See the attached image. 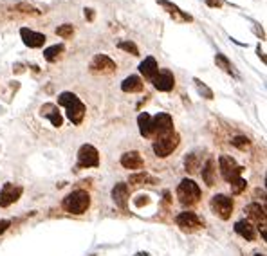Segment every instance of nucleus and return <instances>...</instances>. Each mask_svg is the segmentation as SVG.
Here are the masks:
<instances>
[{
  "instance_id": "f257e3e1",
  "label": "nucleus",
  "mask_w": 267,
  "mask_h": 256,
  "mask_svg": "<svg viewBox=\"0 0 267 256\" xmlns=\"http://www.w3.org/2000/svg\"><path fill=\"white\" fill-rule=\"evenodd\" d=\"M58 105H62L65 108V114L69 121H71L72 125H81L83 123V118H85V108L83 101L76 96V94H72V92H62L58 96Z\"/></svg>"
},
{
  "instance_id": "f03ea898",
  "label": "nucleus",
  "mask_w": 267,
  "mask_h": 256,
  "mask_svg": "<svg viewBox=\"0 0 267 256\" xmlns=\"http://www.w3.org/2000/svg\"><path fill=\"white\" fill-rule=\"evenodd\" d=\"M62 206H63V210H65L67 213L83 215L85 211L89 210V206H91V195H89V191L85 190H74L63 198Z\"/></svg>"
},
{
  "instance_id": "7ed1b4c3",
  "label": "nucleus",
  "mask_w": 267,
  "mask_h": 256,
  "mask_svg": "<svg viewBox=\"0 0 267 256\" xmlns=\"http://www.w3.org/2000/svg\"><path fill=\"white\" fill-rule=\"evenodd\" d=\"M177 198L179 202L184 204V206H191V204H197L199 198H201V188L195 181L191 179H183L181 184L177 186Z\"/></svg>"
},
{
  "instance_id": "20e7f679",
  "label": "nucleus",
  "mask_w": 267,
  "mask_h": 256,
  "mask_svg": "<svg viewBox=\"0 0 267 256\" xmlns=\"http://www.w3.org/2000/svg\"><path fill=\"white\" fill-rule=\"evenodd\" d=\"M173 134V119L166 112H159L152 118V137L161 139Z\"/></svg>"
},
{
  "instance_id": "39448f33",
  "label": "nucleus",
  "mask_w": 267,
  "mask_h": 256,
  "mask_svg": "<svg viewBox=\"0 0 267 256\" xmlns=\"http://www.w3.org/2000/svg\"><path fill=\"white\" fill-rule=\"evenodd\" d=\"M219 170H220V175L226 182H233L236 179L242 177V171L244 168L236 165V161L229 155H220L219 157Z\"/></svg>"
},
{
  "instance_id": "423d86ee",
  "label": "nucleus",
  "mask_w": 267,
  "mask_h": 256,
  "mask_svg": "<svg viewBox=\"0 0 267 256\" xmlns=\"http://www.w3.org/2000/svg\"><path fill=\"white\" fill-rule=\"evenodd\" d=\"M209 206H211L213 213L219 215V218H222V220H229L233 215V198H229L228 195H222V193L213 195Z\"/></svg>"
},
{
  "instance_id": "0eeeda50",
  "label": "nucleus",
  "mask_w": 267,
  "mask_h": 256,
  "mask_svg": "<svg viewBox=\"0 0 267 256\" xmlns=\"http://www.w3.org/2000/svg\"><path fill=\"white\" fill-rule=\"evenodd\" d=\"M179 143H181V137H179V134H170V136H166V137H161V139H156V143H154V153H156L157 157H168L172 151L175 150L177 146H179Z\"/></svg>"
},
{
  "instance_id": "6e6552de",
  "label": "nucleus",
  "mask_w": 267,
  "mask_h": 256,
  "mask_svg": "<svg viewBox=\"0 0 267 256\" xmlns=\"http://www.w3.org/2000/svg\"><path fill=\"white\" fill-rule=\"evenodd\" d=\"M99 166V151L92 145H81L78 150V168H96Z\"/></svg>"
},
{
  "instance_id": "1a4fd4ad",
  "label": "nucleus",
  "mask_w": 267,
  "mask_h": 256,
  "mask_svg": "<svg viewBox=\"0 0 267 256\" xmlns=\"http://www.w3.org/2000/svg\"><path fill=\"white\" fill-rule=\"evenodd\" d=\"M22 193H24L22 186L13 182H6L2 186V190H0V208H9L11 204H15L22 197Z\"/></svg>"
},
{
  "instance_id": "9d476101",
  "label": "nucleus",
  "mask_w": 267,
  "mask_h": 256,
  "mask_svg": "<svg viewBox=\"0 0 267 256\" xmlns=\"http://www.w3.org/2000/svg\"><path fill=\"white\" fill-rule=\"evenodd\" d=\"M175 224L183 231L193 233V231L201 229L202 226H204V220H201L193 211H183V213H179L175 217Z\"/></svg>"
},
{
  "instance_id": "9b49d317",
  "label": "nucleus",
  "mask_w": 267,
  "mask_h": 256,
  "mask_svg": "<svg viewBox=\"0 0 267 256\" xmlns=\"http://www.w3.org/2000/svg\"><path fill=\"white\" fill-rule=\"evenodd\" d=\"M92 74H110L114 73L117 67H116V61L112 58H109L107 54H96L92 58L91 65H89Z\"/></svg>"
},
{
  "instance_id": "f8f14e48",
  "label": "nucleus",
  "mask_w": 267,
  "mask_h": 256,
  "mask_svg": "<svg viewBox=\"0 0 267 256\" xmlns=\"http://www.w3.org/2000/svg\"><path fill=\"white\" fill-rule=\"evenodd\" d=\"M152 83L159 92H170L175 87V76L168 69H159L156 74V78L152 79Z\"/></svg>"
},
{
  "instance_id": "ddd939ff",
  "label": "nucleus",
  "mask_w": 267,
  "mask_h": 256,
  "mask_svg": "<svg viewBox=\"0 0 267 256\" xmlns=\"http://www.w3.org/2000/svg\"><path fill=\"white\" fill-rule=\"evenodd\" d=\"M157 4L163 7L164 11L172 16V18L175 20V22H184V24H189V22H193V16L186 11H183L179 6H175L173 2H170V0H157Z\"/></svg>"
},
{
  "instance_id": "4468645a",
  "label": "nucleus",
  "mask_w": 267,
  "mask_h": 256,
  "mask_svg": "<svg viewBox=\"0 0 267 256\" xmlns=\"http://www.w3.org/2000/svg\"><path fill=\"white\" fill-rule=\"evenodd\" d=\"M20 38H22V42H24L27 47H31V49H40V47H44L47 36L42 33H36V31L29 29V27H22V29H20Z\"/></svg>"
},
{
  "instance_id": "2eb2a0df",
  "label": "nucleus",
  "mask_w": 267,
  "mask_h": 256,
  "mask_svg": "<svg viewBox=\"0 0 267 256\" xmlns=\"http://www.w3.org/2000/svg\"><path fill=\"white\" fill-rule=\"evenodd\" d=\"M40 114H42V118H47L51 121L52 126H60L63 125V118H62V114H60V108L58 105H54V103H46V105H42L40 108Z\"/></svg>"
},
{
  "instance_id": "dca6fc26",
  "label": "nucleus",
  "mask_w": 267,
  "mask_h": 256,
  "mask_svg": "<svg viewBox=\"0 0 267 256\" xmlns=\"http://www.w3.org/2000/svg\"><path fill=\"white\" fill-rule=\"evenodd\" d=\"M112 200H114V204H116L117 208L126 210V206H128V184L117 182L112 188Z\"/></svg>"
},
{
  "instance_id": "f3484780",
  "label": "nucleus",
  "mask_w": 267,
  "mask_h": 256,
  "mask_svg": "<svg viewBox=\"0 0 267 256\" xmlns=\"http://www.w3.org/2000/svg\"><path fill=\"white\" fill-rule=\"evenodd\" d=\"M121 166L126 168V170H139V168H143L144 166V161L139 151L132 150L121 155Z\"/></svg>"
},
{
  "instance_id": "a211bd4d",
  "label": "nucleus",
  "mask_w": 267,
  "mask_h": 256,
  "mask_svg": "<svg viewBox=\"0 0 267 256\" xmlns=\"http://www.w3.org/2000/svg\"><path fill=\"white\" fill-rule=\"evenodd\" d=\"M157 71H159V65H157V61L154 56H146V58L139 63V73L143 74L146 79H150V81L156 78Z\"/></svg>"
},
{
  "instance_id": "6ab92c4d",
  "label": "nucleus",
  "mask_w": 267,
  "mask_h": 256,
  "mask_svg": "<svg viewBox=\"0 0 267 256\" xmlns=\"http://www.w3.org/2000/svg\"><path fill=\"white\" fill-rule=\"evenodd\" d=\"M235 233L240 235L242 238L249 240V242H253L254 238H256V229H254L253 224L249 222V220H238V222H235Z\"/></svg>"
},
{
  "instance_id": "aec40b11",
  "label": "nucleus",
  "mask_w": 267,
  "mask_h": 256,
  "mask_svg": "<svg viewBox=\"0 0 267 256\" xmlns=\"http://www.w3.org/2000/svg\"><path fill=\"white\" fill-rule=\"evenodd\" d=\"M144 85H143V79L139 76H128V78L123 79L121 83V90L126 92V94H136V92H143Z\"/></svg>"
},
{
  "instance_id": "412c9836",
  "label": "nucleus",
  "mask_w": 267,
  "mask_h": 256,
  "mask_svg": "<svg viewBox=\"0 0 267 256\" xmlns=\"http://www.w3.org/2000/svg\"><path fill=\"white\" fill-rule=\"evenodd\" d=\"M246 215H248L249 220H253V222H266V208L260 206L258 202H253L249 204L248 208H246Z\"/></svg>"
},
{
  "instance_id": "4be33fe9",
  "label": "nucleus",
  "mask_w": 267,
  "mask_h": 256,
  "mask_svg": "<svg viewBox=\"0 0 267 256\" xmlns=\"http://www.w3.org/2000/svg\"><path fill=\"white\" fill-rule=\"evenodd\" d=\"M215 175H217L215 159H208L204 168H202V181L206 182V186H213L215 184Z\"/></svg>"
},
{
  "instance_id": "5701e85b",
  "label": "nucleus",
  "mask_w": 267,
  "mask_h": 256,
  "mask_svg": "<svg viewBox=\"0 0 267 256\" xmlns=\"http://www.w3.org/2000/svg\"><path fill=\"white\" fill-rule=\"evenodd\" d=\"M137 125H139V134L143 137H152V116L148 112H141L139 114Z\"/></svg>"
},
{
  "instance_id": "b1692460",
  "label": "nucleus",
  "mask_w": 267,
  "mask_h": 256,
  "mask_svg": "<svg viewBox=\"0 0 267 256\" xmlns=\"http://www.w3.org/2000/svg\"><path fill=\"white\" fill-rule=\"evenodd\" d=\"M215 63H217V67H219V69H222V71H224V73L231 74V76H238V74H236V71H235L233 63L229 61L226 54L217 53V54H215Z\"/></svg>"
},
{
  "instance_id": "393cba45",
  "label": "nucleus",
  "mask_w": 267,
  "mask_h": 256,
  "mask_svg": "<svg viewBox=\"0 0 267 256\" xmlns=\"http://www.w3.org/2000/svg\"><path fill=\"white\" fill-rule=\"evenodd\" d=\"M63 44H56V45L52 47H47L46 51H44V58L47 60V61H54V60H58V56L62 53H63Z\"/></svg>"
},
{
  "instance_id": "a878e982",
  "label": "nucleus",
  "mask_w": 267,
  "mask_h": 256,
  "mask_svg": "<svg viewBox=\"0 0 267 256\" xmlns=\"http://www.w3.org/2000/svg\"><path fill=\"white\" fill-rule=\"evenodd\" d=\"M128 182L132 184V186H141V184H146V182H156L154 179L146 173V171H141V173H134V175H130L128 177Z\"/></svg>"
},
{
  "instance_id": "bb28decb",
  "label": "nucleus",
  "mask_w": 267,
  "mask_h": 256,
  "mask_svg": "<svg viewBox=\"0 0 267 256\" xmlns=\"http://www.w3.org/2000/svg\"><path fill=\"white\" fill-rule=\"evenodd\" d=\"M16 11H20V13H24V15H34V16H38V15L44 13V11H40L38 7L33 6V4H29V2H18V4H16Z\"/></svg>"
},
{
  "instance_id": "cd10ccee",
  "label": "nucleus",
  "mask_w": 267,
  "mask_h": 256,
  "mask_svg": "<svg viewBox=\"0 0 267 256\" xmlns=\"http://www.w3.org/2000/svg\"><path fill=\"white\" fill-rule=\"evenodd\" d=\"M193 83H195L197 87V90H199V94H201L202 98H206V99H213V90L209 89L206 83H202L199 78H193Z\"/></svg>"
},
{
  "instance_id": "c85d7f7f",
  "label": "nucleus",
  "mask_w": 267,
  "mask_h": 256,
  "mask_svg": "<svg viewBox=\"0 0 267 256\" xmlns=\"http://www.w3.org/2000/svg\"><path fill=\"white\" fill-rule=\"evenodd\" d=\"M184 166H186V171H189V173H195V171L199 170V159H197L195 153L186 155V159H184Z\"/></svg>"
},
{
  "instance_id": "c756f323",
  "label": "nucleus",
  "mask_w": 267,
  "mask_h": 256,
  "mask_svg": "<svg viewBox=\"0 0 267 256\" xmlns=\"http://www.w3.org/2000/svg\"><path fill=\"white\" fill-rule=\"evenodd\" d=\"M117 47H119L121 51H126V53L132 54V56H139V49H137V45L134 44V42L123 40V42H119V44H117Z\"/></svg>"
},
{
  "instance_id": "7c9ffc66",
  "label": "nucleus",
  "mask_w": 267,
  "mask_h": 256,
  "mask_svg": "<svg viewBox=\"0 0 267 256\" xmlns=\"http://www.w3.org/2000/svg\"><path fill=\"white\" fill-rule=\"evenodd\" d=\"M231 145L235 146V148H238V150H248L249 146H251V141H249L246 136H236V137H233V141H231Z\"/></svg>"
},
{
  "instance_id": "2f4dec72",
  "label": "nucleus",
  "mask_w": 267,
  "mask_h": 256,
  "mask_svg": "<svg viewBox=\"0 0 267 256\" xmlns=\"http://www.w3.org/2000/svg\"><path fill=\"white\" fill-rule=\"evenodd\" d=\"M229 186H231V193H233V195H240L242 191L248 188V182L240 177L236 179V181H233V182H229Z\"/></svg>"
},
{
  "instance_id": "473e14b6",
  "label": "nucleus",
  "mask_w": 267,
  "mask_h": 256,
  "mask_svg": "<svg viewBox=\"0 0 267 256\" xmlns=\"http://www.w3.org/2000/svg\"><path fill=\"white\" fill-rule=\"evenodd\" d=\"M56 34L62 36V38H72V34H74V27H72V24L58 26L56 27Z\"/></svg>"
},
{
  "instance_id": "72a5a7b5",
  "label": "nucleus",
  "mask_w": 267,
  "mask_h": 256,
  "mask_svg": "<svg viewBox=\"0 0 267 256\" xmlns=\"http://www.w3.org/2000/svg\"><path fill=\"white\" fill-rule=\"evenodd\" d=\"M208 7H222L224 6V0H204Z\"/></svg>"
},
{
  "instance_id": "f704fd0d",
  "label": "nucleus",
  "mask_w": 267,
  "mask_h": 256,
  "mask_svg": "<svg viewBox=\"0 0 267 256\" xmlns=\"http://www.w3.org/2000/svg\"><path fill=\"white\" fill-rule=\"evenodd\" d=\"M9 226H11V222H9V220H0V235H4Z\"/></svg>"
},
{
  "instance_id": "c9c22d12",
  "label": "nucleus",
  "mask_w": 267,
  "mask_h": 256,
  "mask_svg": "<svg viewBox=\"0 0 267 256\" xmlns=\"http://www.w3.org/2000/svg\"><path fill=\"white\" fill-rule=\"evenodd\" d=\"M85 18L89 20V22H92V20H94V9H91V7H85Z\"/></svg>"
},
{
  "instance_id": "e433bc0d",
  "label": "nucleus",
  "mask_w": 267,
  "mask_h": 256,
  "mask_svg": "<svg viewBox=\"0 0 267 256\" xmlns=\"http://www.w3.org/2000/svg\"><path fill=\"white\" fill-rule=\"evenodd\" d=\"M148 202V197H146V195H141V197H137V200H136V206H143V204H146Z\"/></svg>"
},
{
  "instance_id": "4c0bfd02",
  "label": "nucleus",
  "mask_w": 267,
  "mask_h": 256,
  "mask_svg": "<svg viewBox=\"0 0 267 256\" xmlns=\"http://www.w3.org/2000/svg\"><path fill=\"white\" fill-rule=\"evenodd\" d=\"M258 227H260V233H262V238H264V240H266V222H260V226H258Z\"/></svg>"
},
{
  "instance_id": "58836bf2",
  "label": "nucleus",
  "mask_w": 267,
  "mask_h": 256,
  "mask_svg": "<svg viewBox=\"0 0 267 256\" xmlns=\"http://www.w3.org/2000/svg\"><path fill=\"white\" fill-rule=\"evenodd\" d=\"M256 53H258V56H260V58H262V61L266 63V56H264V51H262V49H260V45L256 47Z\"/></svg>"
},
{
  "instance_id": "ea45409f",
  "label": "nucleus",
  "mask_w": 267,
  "mask_h": 256,
  "mask_svg": "<svg viewBox=\"0 0 267 256\" xmlns=\"http://www.w3.org/2000/svg\"><path fill=\"white\" fill-rule=\"evenodd\" d=\"M254 256H266V255H260V253H256V255H254Z\"/></svg>"
},
{
  "instance_id": "a19ab883",
  "label": "nucleus",
  "mask_w": 267,
  "mask_h": 256,
  "mask_svg": "<svg viewBox=\"0 0 267 256\" xmlns=\"http://www.w3.org/2000/svg\"><path fill=\"white\" fill-rule=\"evenodd\" d=\"M92 256H96V255H92Z\"/></svg>"
}]
</instances>
